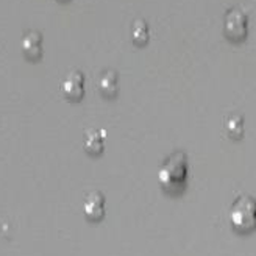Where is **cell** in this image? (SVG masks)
<instances>
[{
	"mask_svg": "<svg viewBox=\"0 0 256 256\" xmlns=\"http://www.w3.org/2000/svg\"><path fill=\"white\" fill-rule=\"evenodd\" d=\"M158 180L164 190L170 194L184 189L188 182V156L184 152H176L168 158L158 172Z\"/></svg>",
	"mask_w": 256,
	"mask_h": 256,
	"instance_id": "6da1fadb",
	"label": "cell"
},
{
	"mask_svg": "<svg viewBox=\"0 0 256 256\" xmlns=\"http://www.w3.org/2000/svg\"><path fill=\"white\" fill-rule=\"evenodd\" d=\"M230 219L233 226L240 233H247L254 228V200L252 197H240L234 202L232 211H230Z\"/></svg>",
	"mask_w": 256,
	"mask_h": 256,
	"instance_id": "7a4b0ae2",
	"label": "cell"
},
{
	"mask_svg": "<svg viewBox=\"0 0 256 256\" xmlns=\"http://www.w3.org/2000/svg\"><path fill=\"white\" fill-rule=\"evenodd\" d=\"M247 34V16L239 8L232 10L225 18V36L232 41H240Z\"/></svg>",
	"mask_w": 256,
	"mask_h": 256,
	"instance_id": "3957f363",
	"label": "cell"
},
{
	"mask_svg": "<svg viewBox=\"0 0 256 256\" xmlns=\"http://www.w3.org/2000/svg\"><path fill=\"white\" fill-rule=\"evenodd\" d=\"M84 76L80 70H72L66 75V78L61 83L62 96L69 100H80L84 94Z\"/></svg>",
	"mask_w": 256,
	"mask_h": 256,
	"instance_id": "277c9868",
	"label": "cell"
},
{
	"mask_svg": "<svg viewBox=\"0 0 256 256\" xmlns=\"http://www.w3.org/2000/svg\"><path fill=\"white\" fill-rule=\"evenodd\" d=\"M84 214L89 220L98 222L105 217V197L102 192H91L84 200Z\"/></svg>",
	"mask_w": 256,
	"mask_h": 256,
	"instance_id": "5b68a950",
	"label": "cell"
},
{
	"mask_svg": "<svg viewBox=\"0 0 256 256\" xmlns=\"http://www.w3.org/2000/svg\"><path fill=\"white\" fill-rule=\"evenodd\" d=\"M22 54L27 60H38L42 56V36L38 32H30L22 38Z\"/></svg>",
	"mask_w": 256,
	"mask_h": 256,
	"instance_id": "8992f818",
	"label": "cell"
},
{
	"mask_svg": "<svg viewBox=\"0 0 256 256\" xmlns=\"http://www.w3.org/2000/svg\"><path fill=\"white\" fill-rule=\"evenodd\" d=\"M105 147V132L91 130L84 133V150L91 155H98Z\"/></svg>",
	"mask_w": 256,
	"mask_h": 256,
	"instance_id": "52a82bcc",
	"label": "cell"
},
{
	"mask_svg": "<svg viewBox=\"0 0 256 256\" xmlns=\"http://www.w3.org/2000/svg\"><path fill=\"white\" fill-rule=\"evenodd\" d=\"M98 89L100 92L105 97H114L119 91V76L118 72L114 70H108L102 75V78L98 82Z\"/></svg>",
	"mask_w": 256,
	"mask_h": 256,
	"instance_id": "ba28073f",
	"label": "cell"
},
{
	"mask_svg": "<svg viewBox=\"0 0 256 256\" xmlns=\"http://www.w3.org/2000/svg\"><path fill=\"white\" fill-rule=\"evenodd\" d=\"M132 38L136 46H144L148 41V27L144 20H136L132 28Z\"/></svg>",
	"mask_w": 256,
	"mask_h": 256,
	"instance_id": "9c48e42d",
	"label": "cell"
},
{
	"mask_svg": "<svg viewBox=\"0 0 256 256\" xmlns=\"http://www.w3.org/2000/svg\"><path fill=\"white\" fill-rule=\"evenodd\" d=\"M226 133L230 138L238 139L244 133V118L242 116H232L226 120Z\"/></svg>",
	"mask_w": 256,
	"mask_h": 256,
	"instance_id": "30bf717a",
	"label": "cell"
}]
</instances>
